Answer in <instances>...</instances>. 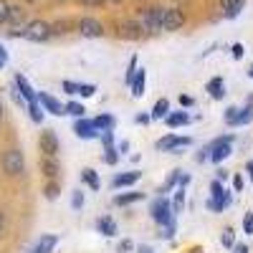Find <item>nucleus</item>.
Segmentation results:
<instances>
[{
	"instance_id": "48",
	"label": "nucleus",
	"mask_w": 253,
	"mask_h": 253,
	"mask_svg": "<svg viewBox=\"0 0 253 253\" xmlns=\"http://www.w3.org/2000/svg\"><path fill=\"white\" fill-rule=\"evenodd\" d=\"M117 150H119V155H126V152H129V139L119 142V144H117Z\"/></svg>"
},
{
	"instance_id": "30",
	"label": "nucleus",
	"mask_w": 253,
	"mask_h": 253,
	"mask_svg": "<svg viewBox=\"0 0 253 253\" xmlns=\"http://www.w3.org/2000/svg\"><path fill=\"white\" fill-rule=\"evenodd\" d=\"M220 246H223V248H228V251H230V248H236V230L230 228V225L220 233Z\"/></svg>"
},
{
	"instance_id": "7",
	"label": "nucleus",
	"mask_w": 253,
	"mask_h": 253,
	"mask_svg": "<svg viewBox=\"0 0 253 253\" xmlns=\"http://www.w3.org/2000/svg\"><path fill=\"white\" fill-rule=\"evenodd\" d=\"M3 170L8 172V175H20L26 170V160H23V152L20 150H8L5 155H3Z\"/></svg>"
},
{
	"instance_id": "17",
	"label": "nucleus",
	"mask_w": 253,
	"mask_h": 253,
	"mask_svg": "<svg viewBox=\"0 0 253 253\" xmlns=\"http://www.w3.org/2000/svg\"><path fill=\"white\" fill-rule=\"evenodd\" d=\"M41 172H43L48 180H56V177H58V172H61V165H58V160H56V157L43 155V157H41Z\"/></svg>"
},
{
	"instance_id": "49",
	"label": "nucleus",
	"mask_w": 253,
	"mask_h": 253,
	"mask_svg": "<svg viewBox=\"0 0 253 253\" xmlns=\"http://www.w3.org/2000/svg\"><path fill=\"white\" fill-rule=\"evenodd\" d=\"M190 182H193V177H190L187 172H182V175H180V185H177V187H187Z\"/></svg>"
},
{
	"instance_id": "56",
	"label": "nucleus",
	"mask_w": 253,
	"mask_h": 253,
	"mask_svg": "<svg viewBox=\"0 0 253 253\" xmlns=\"http://www.w3.org/2000/svg\"><path fill=\"white\" fill-rule=\"evenodd\" d=\"M0 58L8 61V51H5V46H3V43H0Z\"/></svg>"
},
{
	"instance_id": "46",
	"label": "nucleus",
	"mask_w": 253,
	"mask_h": 253,
	"mask_svg": "<svg viewBox=\"0 0 253 253\" xmlns=\"http://www.w3.org/2000/svg\"><path fill=\"white\" fill-rule=\"evenodd\" d=\"M230 53H233V58H243V43H233L230 46Z\"/></svg>"
},
{
	"instance_id": "54",
	"label": "nucleus",
	"mask_w": 253,
	"mask_h": 253,
	"mask_svg": "<svg viewBox=\"0 0 253 253\" xmlns=\"http://www.w3.org/2000/svg\"><path fill=\"white\" fill-rule=\"evenodd\" d=\"M246 170H248V177H251V182H253V160L246 162Z\"/></svg>"
},
{
	"instance_id": "34",
	"label": "nucleus",
	"mask_w": 253,
	"mask_h": 253,
	"mask_svg": "<svg viewBox=\"0 0 253 253\" xmlns=\"http://www.w3.org/2000/svg\"><path fill=\"white\" fill-rule=\"evenodd\" d=\"M137 56H132L129 58V66H126V74H124V84L126 86H132V81H134V76H137Z\"/></svg>"
},
{
	"instance_id": "60",
	"label": "nucleus",
	"mask_w": 253,
	"mask_h": 253,
	"mask_svg": "<svg viewBox=\"0 0 253 253\" xmlns=\"http://www.w3.org/2000/svg\"><path fill=\"white\" fill-rule=\"evenodd\" d=\"M0 119H3V104H0Z\"/></svg>"
},
{
	"instance_id": "61",
	"label": "nucleus",
	"mask_w": 253,
	"mask_h": 253,
	"mask_svg": "<svg viewBox=\"0 0 253 253\" xmlns=\"http://www.w3.org/2000/svg\"><path fill=\"white\" fill-rule=\"evenodd\" d=\"M3 66H5V61H3V58H0V69H3Z\"/></svg>"
},
{
	"instance_id": "47",
	"label": "nucleus",
	"mask_w": 253,
	"mask_h": 253,
	"mask_svg": "<svg viewBox=\"0 0 253 253\" xmlns=\"http://www.w3.org/2000/svg\"><path fill=\"white\" fill-rule=\"evenodd\" d=\"M66 31H69V20H66V23L61 20V23H56V26H53V33H66Z\"/></svg>"
},
{
	"instance_id": "15",
	"label": "nucleus",
	"mask_w": 253,
	"mask_h": 253,
	"mask_svg": "<svg viewBox=\"0 0 253 253\" xmlns=\"http://www.w3.org/2000/svg\"><path fill=\"white\" fill-rule=\"evenodd\" d=\"M190 122H193V117H190L185 109L182 112H170L165 117V124L170 126V129H180V126H187Z\"/></svg>"
},
{
	"instance_id": "31",
	"label": "nucleus",
	"mask_w": 253,
	"mask_h": 253,
	"mask_svg": "<svg viewBox=\"0 0 253 253\" xmlns=\"http://www.w3.org/2000/svg\"><path fill=\"white\" fill-rule=\"evenodd\" d=\"M185 193H187V187H177V190H175V198H172V210H175V215L185 210Z\"/></svg>"
},
{
	"instance_id": "22",
	"label": "nucleus",
	"mask_w": 253,
	"mask_h": 253,
	"mask_svg": "<svg viewBox=\"0 0 253 253\" xmlns=\"http://www.w3.org/2000/svg\"><path fill=\"white\" fill-rule=\"evenodd\" d=\"M147 195L144 193H137V190H132V193H119L117 198H114V205H119V208H126V205H134V203H142Z\"/></svg>"
},
{
	"instance_id": "35",
	"label": "nucleus",
	"mask_w": 253,
	"mask_h": 253,
	"mask_svg": "<svg viewBox=\"0 0 253 253\" xmlns=\"http://www.w3.org/2000/svg\"><path fill=\"white\" fill-rule=\"evenodd\" d=\"M238 114H241L238 107H228L225 114H223V122H225L228 126H238Z\"/></svg>"
},
{
	"instance_id": "14",
	"label": "nucleus",
	"mask_w": 253,
	"mask_h": 253,
	"mask_svg": "<svg viewBox=\"0 0 253 253\" xmlns=\"http://www.w3.org/2000/svg\"><path fill=\"white\" fill-rule=\"evenodd\" d=\"M58 246V236H53V233H46V236H41L38 241H36V246L28 251V253H53V248Z\"/></svg>"
},
{
	"instance_id": "4",
	"label": "nucleus",
	"mask_w": 253,
	"mask_h": 253,
	"mask_svg": "<svg viewBox=\"0 0 253 253\" xmlns=\"http://www.w3.org/2000/svg\"><path fill=\"white\" fill-rule=\"evenodd\" d=\"M150 215L157 225H167V223H172L175 220V210H172V200H167L162 195H157V200H152L150 205Z\"/></svg>"
},
{
	"instance_id": "12",
	"label": "nucleus",
	"mask_w": 253,
	"mask_h": 253,
	"mask_svg": "<svg viewBox=\"0 0 253 253\" xmlns=\"http://www.w3.org/2000/svg\"><path fill=\"white\" fill-rule=\"evenodd\" d=\"M38 104L43 107V112H48L53 117H63V114H66V104H61L56 96H51L46 91H38Z\"/></svg>"
},
{
	"instance_id": "18",
	"label": "nucleus",
	"mask_w": 253,
	"mask_h": 253,
	"mask_svg": "<svg viewBox=\"0 0 253 253\" xmlns=\"http://www.w3.org/2000/svg\"><path fill=\"white\" fill-rule=\"evenodd\" d=\"M96 230H99L104 238H114V236H117V220H114L112 215H101V218L96 220Z\"/></svg>"
},
{
	"instance_id": "40",
	"label": "nucleus",
	"mask_w": 253,
	"mask_h": 253,
	"mask_svg": "<svg viewBox=\"0 0 253 253\" xmlns=\"http://www.w3.org/2000/svg\"><path fill=\"white\" fill-rule=\"evenodd\" d=\"M94 94H96V86H94V84H81V89H79V96L89 99V96H94Z\"/></svg>"
},
{
	"instance_id": "58",
	"label": "nucleus",
	"mask_w": 253,
	"mask_h": 253,
	"mask_svg": "<svg viewBox=\"0 0 253 253\" xmlns=\"http://www.w3.org/2000/svg\"><path fill=\"white\" fill-rule=\"evenodd\" d=\"M248 76L253 79V63H251V66H248Z\"/></svg>"
},
{
	"instance_id": "57",
	"label": "nucleus",
	"mask_w": 253,
	"mask_h": 253,
	"mask_svg": "<svg viewBox=\"0 0 253 253\" xmlns=\"http://www.w3.org/2000/svg\"><path fill=\"white\" fill-rule=\"evenodd\" d=\"M3 228H5V215H3V210H0V233H3Z\"/></svg>"
},
{
	"instance_id": "62",
	"label": "nucleus",
	"mask_w": 253,
	"mask_h": 253,
	"mask_svg": "<svg viewBox=\"0 0 253 253\" xmlns=\"http://www.w3.org/2000/svg\"><path fill=\"white\" fill-rule=\"evenodd\" d=\"M26 3H36V0H26Z\"/></svg>"
},
{
	"instance_id": "26",
	"label": "nucleus",
	"mask_w": 253,
	"mask_h": 253,
	"mask_svg": "<svg viewBox=\"0 0 253 253\" xmlns=\"http://www.w3.org/2000/svg\"><path fill=\"white\" fill-rule=\"evenodd\" d=\"M94 124H96V129H99V132H114L117 119H114L112 114H99V117L94 119Z\"/></svg>"
},
{
	"instance_id": "27",
	"label": "nucleus",
	"mask_w": 253,
	"mask_h": 253,
	"mask_svg": "<svg viewBox=\"0 0 253 253\" xmlns=\"http://www.w3.org/2000/svg\"><path fill=\"white\" fill-rule=\"evenodd\" d=\"M167 114H170V99H157L155 107H152V119H165Z\"/></svg>"
},
{
	"instance_id": "32",
	"label": "nucleus",
	"mask_w": 253,
	"mask_h": 253,
	"mask_svg": "<svg viewBox=\"0 0 253 253\" xmlns=\"http://www.w3.org/2000/svg\"><path fill=\"white\" fill-rule=\"evenodd\" d=\"M43 195H46L48 200H56V198L61 195V185H58V180H48V182H46Z\"/></svg>"
},
{
	"instance_id": "19",
	"label": "nucleus",
	"mask_w": 253,
	"mask_h": 253,
	"mask_svg": "<svg viewBox=\"0 0 253 253\" xmlns=\"http://www.w3.org/2000/svg\"><path fill=\"white\" fill-rule=\"evenodd\" d=\"M243 5H246V0H220V10H223V15L228 20L238 18V13L243 10Z\"/></svg>"
},
{
	"instance_id": "33",
	"label": "nucleus",
	"mask_w": 253,
	"mask_h": 253,
	"mask_svg": "<svg viewBox=\"0 0 253 253\" xmlns=\"http://www.w3.org/2000/svg\"><path fill=\"white\" fill-rule=\"evenodd\" d=\"M66 114L81 119L84 114H86V109H84V104H79V101H66Z\"/></svg>"
},
{
	"instance_id": "45",
	"label": "nucleus",
	"mask_w": 253,
	"mask_h": 253,
	"mask_svg": "<svg viewBox=\"0 0 253 253\" xmlns=\"http://www.w3.org/2000/svg\"><path fill=\"white\" fill-rule=\"evenodd\" d=\"M134 122L144 126V124H150V122H152V114H147V112H139V114L134 117Z\"/></svg>"
},
{
	"instance_id": "64",
	"label": "nucleus",
	"mask_w": 253,
	"mask_h": 253,
	"mask_svg": "<svg viewBox=\"0 0 253 253\" xmlns=\"http://www.w3.org/2000/svg\"><path fill=\"white\" fill-rule=\"evenodd\" d=\"M195 253H198V248H195Z\"/></svg>"
},
{
	"instance_id": "51",
	"label": "nucleus",
	"mask_w": 253,
	"mask_h": 253,
	"mask_svg": "<svg viewBox=\"0 0 253 253\" xmlns=\"http://www.w3.org/2000/svg\"><path fill=\"white\" fill-rule=\"evenodd\" d=\"M84 5H94V8H99V5H104L107 3V0H81Z\"/></svg>"
},
{
	"instance_id": "63",
	"label": "nucleus",
	"mask_w": 253,
	"mask_h": 253,
	"mask_svg": "<svg viewBox=\"0 0 253 253\" xmlns=\"http://www.w3.org/2000/svg\"><path fill=\"white\" fill-rule=\"evenodd\" d=\"M61 3H66V0H61Z\"/></svg>"
},
{
	"instance_id": "24",
	"label": "nucleus",
	"mask_w": 253,
	"mask_h": 253,
	"mask_svg": "<svg viewBox=\"0 0 253 253\" xmlns=\"http://www.w3.org/2000/svg\"><path fill=\"white\" fill-rule=\"evenodd\" d=\"M81 182L86 185L89 190H94V193L101 187V180H99L96 170H91V167H84V170H81Z\"/></svg>"
},
{
	"instance_id": "8",
	"label": "nucleus",
	"mask_w": 253,
	"mask_h": 253,
	"mask_svg": "<svg viewBox=\"0 0 253 253\" xmlns=\"http://www.w3.org/2000/svg\"><path fill=\"white\" fill-rule=\"evenodd\" d=\"M185 26V13L180 8H165V18H162V31L165 33H175Z\"/></svg>"
},
{
	"instance_id": "28",
	"label": "nucleus",
	"mask_w": 253,
	"mask_h": 253,
	"mask_svg": "<svg viewBox=\"0 0 253 253\" xmlns=\"http://www.w3.org/2000/svg\"><path fill=\"white\" fill-rule=\"evenodd\" d=\"M248 122H253V94L248 96L246 107H243V109H241V114H238V126H246Z\"/></svg>"
},
{
	"instance_id": "44",
	"label": "nucleus",
	"mask_w": 253,
	"mask_h": 253,
	"mask_svg": "<svg viewBox=\"0 0 253 253\" xmlns=\"http://www.w3.org/2000/svg\"><path fill=\"white\" fill-rule=\"evenodd\" d=\"M117 251H119V253H129V251H134V243H132L129 238H124V241H119Z\"/></svg>"
},
{
	"instance_id": "59",
	"label": "nucleus",
	"mask_w": 253,
	"mask_h": 253,
	"mask_svg": "<svg viewBox=\"0 0 253 253\" xmlns=\"http://www.w3.org/2000/svg\"><path fill=\"white\" fill-rule=\"evenodd\" d=\"M112 3H117V5H122V3H124V0H112Z\"/></svg>"
},
{
	"instance_id": "3",
	"label": "nucleus",
	"mask_w": 253,
	"mask_h": 253,
	"mask_svg": "<svg viewBox=\"0 0 253 253\" xmlns=\"http://www.w3.org/2000/svg\"><path fill=\"white\" fill-rule=\"evenodd\" d=\"M233 142H236V134H223V137L213 139L210 144H205L203 150L208 152V160H210V162L220 165L223 160L230 157V152H233Z\"/></svg>"
},
{
	"instance_id": "9",
	"label": "nucleus",
	"mask_w": 253,
	"mask_h": 253,
	"mask_svg": "<svg viewBox=\"0 0 253 253\" xmlns=\"http://www.w3.org/2000/svg\"><path fill=\"white\" fill-rule=\"evenodd\" d=\"M74 134L79 139H96V137H101V132L96 129V124H94V119H86V117H81V119L74 122Z\"/></svg>"
},
{
	"instance_id": "25",
	"label": "nucleus",
	"mask_w": 253,
	"mask_h": 253,
	"mask_svg": "<svg viewBox=\"0 0 253 253\" xmlns=\"http://www.w3.org/2000/svg\"><path fill=\"white\" fill-rule=\"evenodd\" d=\"M144 89H147V69H137V76L132 81V96H144Z\"/></svg>"
},
{
	"instance_id": "38",
	"label": "nucleus",
	"mask_w": 253,
	"mask_h": 253,
	"mask_svg": "<svg viewBox=\"0 0 253 253\" xmlns=\"http://www.w3.org/2000/svg\"><path fill=\"white\" fill-rule=\"evenodd\" d=\"M71 208L74 210L84 208V193H81V190H74V193H71Z\"/></svg>"
},
{
	"instance_id": "39",
	"label": "nucleus",
	"mask_w": 253,
	"mask_h": 253,
	"mask_svg": "<svg viewBox=\"0 0 253 253\" xmlns=\"http://www.w3.org/2000/svg\"><path fill=\"white\" fill-rule=\"evenodd\" d=\"M175 230H177V223L172 220V223H167V225L162 228V233H160V236H162L165 241H170V238H175Z\"/></svg>"
},
{
	"instance_id": "10",
	"label": "nucleus",
	"mask_w": 253,
	"mask_h": 253,
	"mask_svg": "<svg viewBox=\"0 0 253 253\" xmlns=\"http://www.w3.org/2000/svg\"><path fill=\"white\" fill-rule=\"evenodd\" d=\"M38 144H41V152L48 155V157H58V152H61V144H58V137H56L53 129H43V132H41Z\"/></svg>"
},
{
	"instance_id": "41",
	"label": "nucleus",
	"mask_w": 253,
	"mask_h": 253,
	"mask_svg": "<svg viewBox=\"0 0 253 253\" xmlns=\"http://www.w3.org/2000/svg\"><path fill=\"white\" fill-rule=\"evenodd\" d=\"M61 86H63V91H66V94H79V89H81V84H76V81H63L61 84Z\"/></svg>"
},
{
	"instance_id": "37",
	"label": "nucleus",
	"mask_w": 253,
	"mask_h": 253,
	"mask_svg": "<svg viewBox=\"0 0 253 253\" xmlns=\"http://www.w3.org/2000/svg\"><path fill=\"white\" fill-rule=\"evenodd\" d=\"M8 20H10V3L8 0H0V26L8 28Z\"/></svg>"
},
{
	"instance_id": "55",
	"label": "nucleus",
	"mask_w": 253,
	"mask_h": 253,
	"mask_svg": "<svg viewBox=\"0 0 253 253\" xmlns=\"http://www.w3.org/2000/svg\"><path fill=\"white\" fill-rule=\"evenodd\" d=\"M137 253H155V251H152L150 246H144V243H142V246H137Z\"/></svg>"
},
{
	"instance_id": "53",
	"label": "nucleus",
	"mask_w": 253,
	"mask_h": 253,
	"mask_svg": "<svg viewBox=\"0 0 253 253\" xmlns=\"http://www.w3.org/2000/svg\"><path fill=\"white\" fill-rule=\"evenodd\" d=\"M233 253H251V251H248V243H238V246L233 248Z\"/></svg>"
},
{
	"instance_id": "6",
	"label": "nucleus",
	"mask_w": 253,
	"mask_h": 253,
	"mask_svg": "<svg viewBox=\"0 0 253 253\" xmlns=\"http://www.w3.org/2000/svg\"><path fill=\"white\" fill-rule=\"evenodd\" d=\"M190 144H193V139H190V137H177V134H165L162 139H157V150L160 152H170V155H177L180 150H185V147H190Z\"/></svg>"
},
{
	"instance_id": "20",
	"label": "nucleus",
	"mask_w": 253,
	"mask_h": 253,
	"mask_svg": "<svg viewBox=\"0 0 253 253\" xmlns=\"http://www.w3.org/2000/svg\"><path fill=\"white\" fill-rule=\"evenodd\" d=\"M119 36L122 38H129V41H137L142 38V28L137 26V20H124V23H119Z\"/></svg>"
},
{
	"instance_id": "16",
	"label": "nucleus",
	"mask_w": 253,
	"mask_h": 253,
	"mask_svg": "<svg viewBox=\"0 0 253 253\" xmlns=\"http://www.w3.org/2000/svg\"><path fill=\"white\" fill-rule=\"evenodd\" d=\"M139 177H142V172H139V170L122 172V175H117V177L112 180V187H114V190H119V187H132V185H137V182H139Z\"/></svg>"
},
{
	"instance_id": "1",
	"label": "nucleus",
	"mask_w": 253,
	"mask_h": 253,
	"mask_svg": "<svg viewBox=\"0 0 253 253\" xmlns=\"http://www.w3.org/2000/svg\"><path fill=\"white\" fill-rule=\"evenodd\" d=\"M162 18H165V5H147L137 10L134 20L144 36H155V33H162Z\"/></svg>"
},
{
	"instance_id": "2",
	"label": "nucleus",
	"mask_w": 253,
	"mask_h": 253,
	"mask_svg": "<svg viewBox=\"0 0 253 253\" xmlns=\"http://www.w3.org/2000/svg\"><path fill=\"white\" fill-rule=\"evenodd\" d=\"M230 203H233L230 190L223 187L220 180H213V182H210V198L205 200V208L210 210V213H223L225 208H230Z\"/></svg>"
},
{
	"instance_id": "29",
	"label": "nucleus",
	"mask_w": 253,
	"mask_h": 253,
	"mask_svg": "<svg viewBox=\"0 0 253 253\" xmlns=\"http://www.w3.org/2000/svg\"><path fill=\"white\" fill-rule=\"evenodd\" d=\"M101 160L107 162L109 167H114V165L119 162V150H117V144H104V155H101Z\"/></svg>"
},
{
	"instance_id": "21",
	"label": "nucleus",
	"mask_w": 253,
	"mask_h": 253,
	"mask_svg": "<svg viewBox=\"0 0 253 253\" xmlns=\"http://www.w3.org/2000/svg\"><path fill=\"white\" fill-rule=\"evenodd\" d=\"M205 91H208L210 96H213L215 101H220V99L225 96V81H223L220 76H213V79L208 81V86H205Z\"/></svg>"
},
{
	"instance_id": "42",
	"label": "nucleus",
	"mask_w": 253,
	"mask_h": 253,
	"mask_svg": "<svg viewBox=\"0 0 253 253\" xmlns=\"http://www.w3.org/2000/svg\"><path fill=\"white\" fill-rule=\"evenodd\" d=\"M177 101H180V107H182L185 112H187V109H190V107H193V104H195V99L190 96V94H180V96H177Z\"/></svg>"
},
{
	"instance_id": "43",
	"label": "nucleus",
	"mask_w": 253,
	"mask_h": 253,
	"mask_svg": "<svg viewBox=\"0 0 253 253\" xmlns=\"http://www.w3.org/2000/svg\"><path fill=\"white\" fill-rule=\"evenodd\" d=\"M243 233H253V213H246L243 215Z\"/></svg>"
},
{
	"instance_id": "36",
	"label": "nucleus",
	"mask_w": 253,
	"mask_h": 253,
	"mask_svg": "<svg viewBox=\"0 0 253 253\" xmlns=\"http://www.w3.org/2000/svg\"><path fill=\"white\" fill-rule=\"evenodd\" d=\"M28 114H31V119H33L36 124H41V122H43V107H41L38 101L28 104Z\"/></svg>"
},
{
	"instance_id": "11",
	"label": "nucleus",
	"mask_w": 253,
	"mask_h": 253,
	"mask_svg": "<svg viewBox=\"0 0 253 253\" xmlns=\"http://www.w3.org/2000/svg\"><path fill=\"white\" fill-rule=\"evenodd\" d=\"M76 31L84 38H101L104 36V26L99 23L96 18H81L79 23H76Z\"/></svg>"
},
{
	"instance_id": "5",
	"label": "nucleus",
	"mask_w": 253,
	"mask_h": 253,
	"mask_svg": "<svg viewBox=\"0 0 253 253\" xmlns=\"http://www.w3.org/2000/svg\"><path fill=\"white\" fill-rule=\"evenodd\" d=\"M51 36H53V26L46 23V20H41V18L28 20V26L23 31V38L26 41H33V43H43V41H48Z\"/></svg>"
},
{
	"instance_id": "23",
	"label": "nucleus",
	"mask_w": 253,
	"mask_h": 253,
	"mask_svg": "<svg viewBox=\"0 0 253 253\" xmlns=\"http://www.w3.org/2000/svg\"><path fill=\"white\" fill-rule=\"evenodd\" d=\"M180 175H182V170H172L170 175H167V180L157 187V195H167V193H172V190H175V185H180Z\"/></svg>"
},
{
	"instance_id": "13",
	"label": "nucleus",
	"mask_w": 253,
	"mask_h": 253,
	"mask_svg": "<svg viewBox=\"0 0 253 253\" xmlns=\"http://www.w3.org/2000/svg\"><path fill=\"white\" fill-rule=\"evenodd\" d=\"M15 86H18V91H20V96H23L28 104H33V101H38V91L31 86V84H28V79L23 76V74H15Z\"/></svg>"
},
{
	"instance_id": "52",
	"label": "nucleus",
	"mask_w": 253,
	"mask_h": 253,
	"mask_svg": "<svg viewBox=\"0 0 253 253\" xmlns=\"http://www.w3.org/2000/svg\"><path fill=\"white\" fill-rule=\"evenodd\" d=\"M215 172H218V177H215V180H220V182H225V180H228V170H223V167H218Z\"/></svg>"
},
{
	"instance_id": "50",
	"label": "nucleus",
	"mask_w": 253,
	"mask_h": 253,
	"mask_svg": "<svg viewBox=\"0 0 253 253\" xmlns=\"http://www.w3.org/2000/svg\"><path fill=\"white\" fill-rule=\"evenodd\" d=\"M243 185H246V182H243V177H241V175H236V177H233V187H236V193H241Z\"/></svg>"
}]
</instances>
